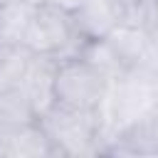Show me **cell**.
Instances as JSON below:
<instances>
[{"mask_svg": "<svg viewBox=\"0 0 158 158\" xmlns=\"http://www.w3.org/2000/svg\"><path fill=\"white\" fill-rule=\"evenodd\" d=\"M32 52L22 44V47H12L2 62H0V94H7V91H17L25 81V74L30 69V62H32Z\"/></svg>", "mask_w": 158, "mask_h": 158, "instance_id": "obj_12", "label": "cell"}, {"mask_svg": "<svg viewBox=\"0 0 158 158\" xmlns=\"http://www.w3.org/2000/svg\"><path fill=\"white\" fill-rule=\"evenodd\" d=\"M141 77H146V81L151 84V91H153V99H156V104H158V67H156L153 72H148V74H141Z\"/></svg>", "mask_w": 158, "mask_h": 158, "instance_id": "obj_15", "label": "cell"}, {"mask_svg": "<svg viewBox=\"0 0 158 158\" xmlns=\"http://www.w3.org/2000/svg\"><path fill=\"white\" fill-rule=\"evenodd\" d=\"M109 44L114 47V52L121 57L123 67L128 72H138L148 57V49H151V42H153V32H146L141 27H133V25H116L109 35H106Z\"/></svg>", "mask_w": 158, "mask_h": 158, "instance_id": "obj_7", "label": "cell"}, {"mask_svg": "<svg viewBox=\"0 0 158 158\" xmlns=\"http://www.w3.org/2000/svg\"><path fill=\"white\" fill-rule=\"evenodd\" d=\"M106 156H158V104H153L143 116H138L128 128L111 138L104 151Z\"/></svg>", "mask_w": 158, "mask_h": 158, "instance_id": "obj_4", "label": "cell"}, {"mask_svg": "<svg viewBox=\"0 0 158 158\" xmlns=\"http://www.w3.org/2000/svg\"><path fill=\"white\" fill-rule=\"evenodd\" d=\"M57 156H99L101 153V116L54 104L40 116Z\"/></svg>", "mask_w": 158, "mask_h": 158, "instance_id": "obj_1", "label": "cell"}, {"mask_svg": "<svg viewBox=\"0 0 158 158\" xmlns=\"http://www.w3.org/2000/svg\"><path fill=\"white\" fill-rule=\"evenodd\" d=\"M0 156L7 158H47V156H57L47 131L42 128L40 118L30 126H25L22 131H17L15 136H10V141L2 146Z\"/></svg>", "mask_w": 158, "mask_h": 158, "instance_id": "obj_9", "label": "cell"}, {"mask_svg": "<svg viewBox=\"0 0 158 158\" xmlns=\"http://www.w3.org/2000/svg\"><path fill=\"white\" fill-rule=\"evenodd\" d=\"M2 2H7V0H0V5H2Z\"/></svg>", "mask_w": 158, "mask_h": 158, "instance_id": "obj_16", "label": "cell"}, {"mask_svg": "<svg viewBox=\"0 0 158 158\" xmlns=\"http://www.w3.org/2000/svg\"><path fill=\"white\" fill-rule=\"evenodd\" d=\"M54 69H57V59L54 57L35 54L32 62H30V69L25 74V81L20 86L22 96L35 109L37 118L57 104L54 101Z\"/></svg>", "mask_w": 158, "mask_h": 158, "instance_id": "obj_5", "label": "cell"}, {"mask_svg": "<svg viewBox=\"0 0 158 158\" xmlns=\"http://www.w3.org/2000/svg\"><path fill=\"white\" fill-rule=\"evenodd\" d=\"M121 15L126 25L153 32L158 25V0H121Z\"/></svg>", "mask_w": 158, "mask_h": 158, "instance_id": "obj_13", "label": "cell"}, {"mask_svg": "<svg viewBox=\"0 0 158 158\" xmlns=\"http://www.w3.org/2000/svg\"><path fill=\"white\" fill-rule=\"evenodd\" d=\"M35 121H37V114L20 89L0 94V151L10 141V136H15L17 131H22Z\"/></svg>", "mask_w": 158, "mask_h": 158, "instance_id": "obj_10", "label": "cell"}, {"mask_svg": "<svg viewBox=\"0 0 158 158\" xmlns=\"http://www.w3.org/2000/svg\"><path fill=\"white\" fill-rule=\"evenodd\" d=\"M111 81L104 79L94 67H89L81 57L57 59L54 69V101L69 109L99 111L106 99Z\"/></svg>", "mask_w": 158, "mask_h": 158, "instance_id": "obj_3", "label": "cell"}, {"mask_svg": "<svg viewBox=\"0 0 158 158\" xmlns=\"http://www.w3.org/2000/svg\"><path fill=\"white\" fill-rule=\"evenodd\" d=\"M42 2H49V5H57V7H62V10H67V12H77L81 5H86L89 0H42Z\"/></svg>", "mask_w": 158, "mask_h": 158, "instance_id": "obj_14", "label": "cell"}, {"mask_svg": "<svg viewBox=\"0 0 158 158\" xmlns=\"http://www.w3.org/2000/svg\"><path fill=\"white\" fill-rule=\"evenodd\" d=\"M40 0H7L0 5V42L7 47H22L30 20Z\"/></svg>", "mask_w": 158, "mask_h": 158, "instance_id": "obj_8", "label": "cell"}, {"mask_svg": "<svg viewBox=\"0 0 158 158\" xmlns=\"http://www.w3.org/2000/svg\"><path fill=\"white\" fill-rule=\"evenodd\" d=\"M79 57H81L89 67H94V69H96L104 79H109V81H118L121 77L128 74V69L123 67L121 57L114 52V47L109 44L106 37H101V40H84Z\"/></svg>", "mask_w": 158, "mask_h": 158, "instance_id": "obj_11", "label": "cell"}, {"mask_svg": "<svg viewBox=\"0 0 158 158\" xmlns=\"http://www.w3.org/2000/svg\"><path fill=\"white\" fill-rule=\"evenodd\" d=\"M74 30L84 40H101L116 25L123 22L121 0H89L77 12H72Z\"/></svg>", "mask_w": 158, "mask_h": 158, "instance_id": "obj_6", "label": "cell"}, {"mask_svg": "<svg viewBox=\"0 0 158 158\" xmlns=\"http://www.w3.org/2000/svg\"><path fill=\"white\" fill-rule=\"evenodd\" d=\"M81 44L84 37L77 35L72 12L40 0L25 35V47L32 54L69 59V57H79Z\"/></svg>", "mask_w": 158, "mask_h": 158, "instance_id": "obj_2", "label": "cell"}]
</instances>
